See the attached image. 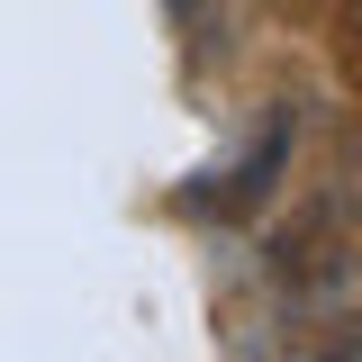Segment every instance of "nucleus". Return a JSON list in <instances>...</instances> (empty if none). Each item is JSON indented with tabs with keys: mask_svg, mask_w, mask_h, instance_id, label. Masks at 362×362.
<instances>
[{
	"mask_svg": "<svg viewBox=\"0 0 362 362\" xmlns=\"http://www.w3.org/2000/svg\"><path fill=\"white\" fill-rule=\"evenodd\" d=\"M344 28H354V45H362V0H354V9H344Z\"/></svg>",
	"mask_w": 362,
	"mask_h": 362,
	"instance_id": "obj_1",
	"label": "nucleus"
}]
</instances>
